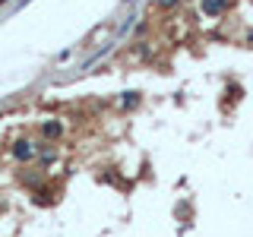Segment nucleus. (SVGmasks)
Listing matches in <instances>:
<instances>
[{"mask_svg": "<svg viewBox=\"0 0 253 237\" xmlns=\"http://www.w3.org/2000/svg\"><path fill=\"white\" fill-rule=\"evenodd\" d=\"M32 152H29V146H26V142H19V149H16V158H29Z\"/></svg>", "mask_w": 253, "mask_h": 237, "instance_id": "nucleus-3", "label": "nucleus"}, {"mask_svg": "<svg viewBox=\"0 0 253 237\" xmlns=\"http://www.w3.org/2000/svg\"><path fill=\"white\" fill-rule=\"evenodd\" d=\"M174 3H177V0H162V6H174Z\"/></svg>", "mask_w": 253, "mask_h": 237, "instance_id": "nucleus-4", "label": "nucleus"}, {"mask_svg": "<svg viewBox=\"0 0 253 237\" xmlns=\"http://www.w3.org/2000/svg\"><path fill=\"white\" fill-rule=\"evenodd\" d=\"M44 136H60V123H44Z\"/></svg>", "mask_w": 253, "mask_h": 237, "instance_id": "nucleus-2", "label": "nucleus"}, {"mask_svg": "<svg viewBox=\"0 0 253 237\" xmlns=\"http://www.w3.org/2000/svg\"><path fill=\"white\" fill-rule=\"evenodd\" d=\"M203 10L215 16V13H221V10H225V0H206V3H203Z\"/></svg>", "mask_w": 253, "mask_h": 237, "instance_id": "nucleus-1", "label": "nucleus"}]
</instances>
